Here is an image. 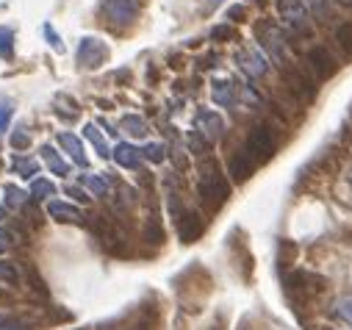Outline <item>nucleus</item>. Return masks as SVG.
<instances>
[{"label":"nucleus","mask_w":352,"mask_h":330,"mask_svg":"<svg viewBox=\"0 0 352 330\" xmlns=\"http://www.w3.org/2000/svg\"><path fill=\"white\" fill-rule=\"evenodd\" d=\"M197 195H200V203L208 211H219L228 203V197H230V181L219 170V164L214 158H206L203 161L200 181H197Z\"/></svg>","instance_id":"f257e3e1"},{"label":"nucleus","mask_w":352,"mask_h":330,"mask_svg":"<svg viewBox=\"0 0 352 330\" xmlns=\"http://www.w3.org/2000/svg\"><path fill=\"white\" fill-rule=\"evenodd\" d=\"M278 144H280L278 131H275V125H270V122L252 125V128L247 131V139H244V150H247V155H250L255 164H267V161L278 153Z\"/></svg>","instance_id":"f03ea898"},{"label":"nucleus","mask_w":352,"mask_h":330,"mask_svg":"<svg viewBox=\"0 0 352 330\" xmlns=\"http://www.w3.org/2000/svg\"><path fill=\"white\" fill-rule=\"evenodd\" d=\"M280 80L283 87L302 103H311L316 98V80L302 69V67H294V64H283L280 67Z\"/></svg>","instance_id":"7ed1b4c3"},{"label":"nucleus","mask_w":352,"mask_h":330,"mask_svg":"<svg viewBox=\"0 0 352 330\" xmlns=\"http://www.w3.org/2000/svg\"><path fill=\"white\" fill-rule=\"evenodd\" d=\"M255 39L261 42V47L267 50L280 67L286 64V39H283V31L272 20H261L255 25Z\"/></svg>","instance_id":"20e7f679"},{"label":"nucleus","mask_w":352,"mask_h":330,"mask_svg":"<svg viewBox=\"0 0 352 330\" xmlns=\"http://www.w3.org/2000/svg\"><path fill=\"white\" fill-rule=\"evenodd\" d=\"M305 67L316 80H327V78H333L338 72V58L324 45H316V47H311L305 53Z\"/></svg>","instance_id":"39448f33"},{"label":"nucleus","mask_w":352,"mask_h":330,"mask_svg":"<svg viewBox=\"0 0 352 330\" xmlns=\"http://www.w3.org/2000/svg\"><path fill=\"white\" fill-rule=\"evenodd\" d=\"M275 6H278V14L280 20L297 31V34H308L311 28V17H308V6L302 3V0H275Z\"/></svg>","instance_id":"423d86ee"},{"label":"nucleus","mask_w":352,"mask_h":330,"mask_svg":"<svg viewBox=\"0 0 352 330\" xmlns=\"http://www.w3.org/2000/svg\"><path fill=\"white\" fill-rule=\"evenodd\" d=\"M142 0H103V14L106 20H111V25H133L136 14H139Z\"/></svg>","instance_id":"0eeeda50"},{"label":"nucleus","mask_w":352,"mask_h":330,"mask_svg":"<svg viewBox=\"0 0 352 330\" xmlns=\"http://www.w3.org/2000/svg\"><path fill=\"white\" fill-rule=\"evenodd\" d=\"M106 58H109V47L100 39H92V36L80 39L78 53H75V61L80 69H98L100 64H106Z\"/></svg>","instance_id":"6e6552de"},{"label":"nucleus","mask_w":352,"mask_h":330,"mask_svg":"<svg viewBox=\"0 0 352 330\" xmlns=\"http://www.w3.org/2000/svg\"><path fill=\"white\" fill-rule=\"evenodd\" d=\"M195 131H197L206 142H217V139L225 133V120H222L217 111L203 109V111H197V117H195Z\"/></svg>","instance_id":"1a4fd4ad"},{"label":"nucleus","mask_w":352,"mask_h":330,"mask_svg":"<svg viewBox=\"0 0 352 330\" xmlns=\"http://www.w3.org/2000/svg\"><path fill=\"white\" fill-rule=\"evenodd\" d=\"M255 170H258V164L247 155L244 147H239V150L230 153V158H228V175H230L236 184H244L247 178H252Z\"/></svg>","instance_id":"9d476101"},{"label":"nucleus","mask_w":352,"mask_h":330,"mask_svg":"<svg viewBox=\"0 0 352 330\" xmlns=\"http://www.w3.org/2000/svg\"><path fill=\"white\" fill-rule=\"evenodd\" d=\"M236 64H239V67L244 69V75H250V78H263V75H267V69H270L267 56H263L261 50H255V47H244V50H239Z\"/></svg>","instance_id":"9b49d317"},{"label":"nucleus","mask_w":352,"mask_h":330,"mask_svg":"<svg viewBox=\"0 0 352 330\" xmlns=\"http://www.w3.org/2000/svg\"><path fill=\"white\" fill-rule=\"evenodd\" d=\"M203 228H206V222L197 211H184L178 219V236L184 244H195L203 236Z\"/></svg>","instance_id":"f8f14e48"},{"label":"nucleus","mask_w":352,"mask_h":330,"mask_svg":"<svg viewBox=\"0 0 352 330\" xmlns=\"http://www.w3.org/2000/svg\"><path fill=\"white\" fill-rule=\"evenodd\" d=\"M47 214L56 222H80L83 219V211L78 206H69V203H61V200H50L47 203Z\"/></svg>","instance_id":"ddd939ff"},{"label":"nucleus","mask_w":352,"mask_h":330,"mask_svg":"<svg viewBox=\"0 0 352 330\" xmlns=\"http://www.w3.org/2000/svg\"><path fill=\"white\" fill-rule=\"evenodd\" d=\"M58 144L67 150V155L72 158V164L75 167H86L89 164V158H86V153H83V144H80V139L78 136H72V133H58Z\"/></svg>","instance_id":"4468645a"},{"label":"nucleus","mask_w":352,"mask_h":330,"mask_svg":"<svg viewBox=\"0 0 352 330\" xmlns=\"http://www.w3.org/2000/svg\"><path fill=\"white\" fill-rule=\"evenodd\" d=\"M211 98H214L217 106L230 109L236 103V87H233V80H217L214 89H211Z\"/></svg>","instance_id":"2eb2a0df"},{"label":"nucleus","mask_w":352,"mask_h":330,"mask_svg":"<svg viewBox=\"0 0 352 330\" xmlns=\"http://www.w3.org/2000/svg\"><path fill=\"white\" fill-rule=\"evenodd\" d=\"M139 158H142V153L133 147V144H117L114 147V161L120 164V167H125V170H136L139 167Z\"/></svg>","instance_id":"dca6fc26"},{"label":"nucleus","mask_w":352,"mask_h":330,"mask_svg":"<svg viewBox=\"0 0 352 330\" xmlns=\"http://www.w3.org/2000/svg\"><path fill=\"white\" fill-rule=\"evenodd\" d=\"M120 128H122L128 136H133V139H144V136L150 133L147 122H144L142 117H136V114H128V117H122V120H120Z\"/></svg>","instance_id":"f3484780"},{"label":"nucleus","mask_w":352,"mask_h":330,"mask_svg":"<svg viewBox=\"0 0 352 330\" xmlns=\"http://www.w3.org/2000/svg\"><path fill=\"white\" fill-rule=\"evenodd\" d=\"M83 136L92 142V147L98 150L100 158H109V155H111V153H109V144H106V139H103V133H100V128H98L95 122H89V125L83 128Z\"/></svg>","instance_id":"a211bd4d"},{"label":"nucleus","mask_w":352,"mask_h":330,"mask_svg":"<svg viewBox=\"0 0 352 330\" xmlns=\"http://www.w3.org/2000/svg\"><path fill=\"white\" fill-rule=\"evenodd\" d=\"M42 158H45V164H47V167H50L56 175H67V173H69V167L61 161V155H58V150H56V147L45 144V147H42Z\"/></svg>","instance_id":"6ab92c4d"},{"label":"nucleus","mask_w":352,"mask_h":330,"mask_svg":"<svg viewBox=\"0 0 352 330\" xmlns=\"http://www.w3.org/2000/svg\"><path fill=\"white\" fill-rule=\"evenodd\" d=\"M336 45H338V50H341L344 56L352 58V23H341V25L336 28Z\"/></svg>","instance_id":"aec40b11"},{"label":"nucleus","mask_w":352,"mask_h":330,"mask_svg":"<svg viewBox=\"0 0 352 330\" xmlns=\"http://www.w3.org/2000/svg\"><path fill=\"white\" fill-rule=\"evenodd\" d=\"M12 170H14V173H17L20 178H25V181L31 178V181H34V178L39 175V164H36L34 158H17Z\"/></svg>","instance_id":"412c9836"},{"label":"nucleus","mask_w":352,"mask_h":330,"mask_svg":"<svg viewBox=\"0 0 352 330\" xmlns=\"http://www.w3.org/2000/svg\"><path fill=\"white\" fill-rule=\"evenodd\" d=\"M80 184L89 189L95 197H103V195L109 192V181H106L103 175H80Z\"/></svg>","instance_id":"4be33fe9"},{"label":"nucleus","mask_w":352,"mask_h":330,"mask_svg":"<svg viewBox=\"0 0 352 330\" xmlns=\"http://www.w3.org/2000/svg\"><path fill=\"white\" fill-rule=\"evenodd\" d=\"M53 195H56V186L50 181H45V178H34L31 181V197L34 200H47Z\"/></svg>","instance_id":"5701e85b"},{"label":"nucleus","mask_w":352,"mask_h":330,"mask_svg":"<svg viewBox=\"0 0 352 330\" xmlns=\"http://www.w3.org/2000/svg\"><path fill=\"white\" fill-rule=\"evenodd\" d=\"M0 58H6V61L14 58V31L12 28H0Z\"/></svg>","instance_id":"b1692460"},{"label":"nucleus","mask_w":352,"mask_h":330,"mask_svg":"<svg viewBox=\"0 0 352 330\" xmlns=\"http://www.w3.org/2000/svg\"><path fill=\"white\" fill-rule=\"evenodd\" d=\"M0 280L9 283V286H17L20 283V275H17V270H14L12 261H0Z\"/></svg>","instance_id":"393cba45"},{"label":"nucleus","mask_w":352,"mask_h":330,"mask_svg":"<svg viewBox=\"0 0 352 330\" xmlns=\"http://www.w3.org/2000/svg\"><path fill=\"white\" fill-rule=\"evenodd\" d=\"M12 114H14L12 100L0 98V133H6V128H9V122H12Z\"/></svg>","instance_id":"a878e982"},{"label":"nucleus","mask_w":352,"mask_h":330,"mask_svg":"<svg viewBox=\"0 0 352 330\" xmlns=\"http://www.w3.org/2000/svg\"><path fill=\"white\" fill-rule=\"evenodd\" d=\"M302 3H305L319 20H324V17L330 14V0H302Z\"/></svg>","instance_id":"bb28decb"},{"label":"nucleus","mask_w":352,"mask_h":330,"mask_svg":"<svg viewBox=\"0 0 352 330\" xmlns=\"http://www.w3.org/2000/svg\"><path fill=\"white\" fill-rule=\"evenodd\" d=\"M336 316H338V319H344V322H349V324H352V294H349V297H344V300H338V302H336Z\"/></svg>","instance_id":"cd10ccee"},{"label":"nucleus","mask_w":352,"mask_h":330,"mask_svg":"<svg viewBox=\"0 0 352 330\" xmlns=\"http://www.w3.org/2000/svg\"><path fill=\"white\" fill-rule=\"evenodd\" d=\"M28 144H31L28 131H25V128H17V131L12 133V147H14V150H25Z\"/></svg>","instance_id":"c85d7f7f"},{"label":"nucleus","mask_w":352,"mask_h":330,"mask_svg":"<svg viewBox=\"0 0 352 330\" xmlns=\"http://www.w3.org/2000/svg\"><path fill=\"white\" fill-rule=\"evenodd\" d=\"M142 155H144L147 161H161V158H164V147H161V144H147V147L142 150Z\"/></svg>","instance_id":"c756f323"},{"label":"nucleus","mask_w":352,"mask_h":330,"mask_svg":"<svg viewBox=\"0 0 352 330\" xmlns=\"http://www.w3.org/2000/svg\"><path fill=\"white\" fill-rule=\"evenodd\" d=\"M12 244H14V233H9V230H3V228H0V253H3V250H9Z\"/></svg>","instance_id":"7c9ffc66"},{"label":"nucleus","mask_w":352,"mask_h":330,"mask_svg":"<svg viewBox=\"0 0 352 330\" xmlns=\"http://www.w3.org/2000/svg\"><path fill=\"white\" fill-rule=\"evenodd\" d=\"M6 195H9V206H20L23 203V192L14 189V186H6Z\"/></svg>","instance_id":"2f4dec72"},{"label":"nucleus","mask_w":352,"mask_h":330,"mask_svg":"<svg viewBox=\"0 0 352 330\" xmlns=\"http://www.w3.org/2000/svg\"><path fill=\"white\" fill-rule=\"evenodd\" d=\"M244 17H247V9H244V6H233V9H228V20H239V23H241Z\"/></svg>","instance_id":"473e14b6"},{"label":"nucleus","mask_w":352,"mask_h":330,"mask_svg":"<svg viewBox=\"0 0 352 330\" xmlns=\"http://www.w3.org/2000/svg\"><path fill=\"white\" fill-rule=\"evenodd\" d=\"M230 36H233V28H228V25H219L211 34V39H230Z\"/></svg>","instance_id":"72a5a7b5"},{"label":"nucleus","mask_w":352,"mask_h":330,"mask_svg":"<svg viewBox=\"0 0 352 330\" xmlns=\"http://www.w3.org/2000/svg\"><path fill=\"white\" fill-rule=\"evenodd\" d=\"M45 36H47V39H50V42H53V47H56V50H58V53H61V50H64V45H61V42H58V34H56V31H53V28H50V25H45Z\"/></svg>","instance_id":"f704fd0d"},{"label":"nucleus","mask_w":352,"mask_h":330,"mask_svg":"<svg viewBox=\"0 0 352 330\" xmlns=\"http://www.w3.org/2000/svg\"><path fill=\"white\" fill-rule=\"evenodd\" d=\"M67 195H69V197H75V200H80V203L89 200V197H83V195H80V189H72V186H67Z\"/></svg>","instance_id":"c9c22d12"},{"label":"nucleus","mask_w":352,"mask_h":330,"mask_svg":"<svg viewBox=\"0 0 352 330\" xmlns=\"http://www.w3.org/2000/svg\"><path fill=\"white\" fill-rule=\"evenodd\" d=\"M9 324H14L9 316H3V314H0V327H9Z\"/></svg>","instance_id":"e433bc0d"},{"label":"nucleus","mask_w":352,"mask_h":330,"mask_svg":"<svg viewBox=\"0 0 352 330\" xmlns=\"http://www.w3.org/2000/svg\"><path fill=\"white\" fill-rule=\"evenodd\" d=\"M0 330H23V327H20L17 322H14V324H9V327H0Z\"/></svg>","instance_id":"4c0bfd02"},{"label":"nucleus","mask_w":352,"mask_h":330,"mask_svg":"<svg viewBox=\"0 0 352 330\" xmlns=\"http://www.w3.org/2000/svg\"><path fill=\"white\" fill-rule=\"evenodd\" d=\"M0 219H6V211H3V206H0Z\"/></svg>","instance_id":"58836bf2"},{"label":"nucleus","mask_w":352,"mask_h":330,"mask_svg":"<svg viewBox=\"0 0 352 330\" xmlns=\"http://www.w3.org/2000/svg\"><path fill=\"white\" fill-rule=\"evenodd\" d=\"M78 330H89V327H78Z\"/></svg>","instance_id":"ea45409f"},{"label":"nucleus","mask_w":352,"mask_h":330,"mask_svg":"<svg viewBox=\"0 0 352 330\" xmlns=\"http://www.w3.org/2000/svg\"><path fill=\"white\" fill-rule=\"evenodd\" d=\"M344 3H352V0H344Z\"/></svg>","instance_id":"a19ab883"}]
</instances>
